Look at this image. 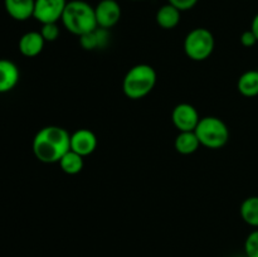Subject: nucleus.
<instances>
[{
    "instance_id": "1",
    "label": "nucleus",
    "mask_w": 258,
    "mask_h": 257,
    "mask_svg": "<svg viewBox=\"0 0 258 257\" xmlns=\"http://www.w3.org/2000/svg\"><path fill=\"white\" fill-rule=\"evenodd\" d=\"M32 149L35 158L42 163H59L62 156L71 150V135L60 126H45L35 134Z\"/></svg>"
},
{
    "instance_id": "2",
    "label": "nucleus",
    "mask_w": 258,
    "mask_h": 257,
    "mask_svg": "<svg viewBox=\"0 0 258 257\" xmlns=\"http://www.w3.org/2000/svg\"><path fill=\"white\" fill-rule=\"evenodd\" d=\"M60 22L68 32L77 37L92 32L98 27L95 8L83 0L68 2Z\"/></svg>"
},
{
    "instance_id": "3",
    "label": "nucleus",
    "mask_w": 258,
    "mask_h": 257,
    "mask_svg": "<svg viewBox=\"0 0 258 257\" xmlns=\"http://www.w3.org/2000/svg\"><path fill=\"white\" fill-rule=\"evenodd\" d=\"M156 80L155 70L150 65L140 63L127 71L122 81V91L130 100H141L154 90Z\"/></svg>"
},
{
    "instance_id": "4",
    "label": "nucleus",
    "mask_w": 258,
    "mask_h": 257,
    "mask_svg": "<svg viewBox=\"0 0 258 257\" xmlns=\"http://www.w3.org/2000/svg\"><path fill=\"white\" fill-rule=\"evenodd\" d=\"M194 133L198 136L202 146L214 150L223 148L229 139V130L226 122L216 116L202 117Z\"/></svg>"
},
{
    "instance_id": "5",
    "label": "nucleus",
    "mask_w": 258,
    "mask_h": 257,
    "mask_svg": "<svg viewBox=\"0 0 258 257\" xmlns=\"http://www.w3.org/2000/svg\"><path fill=\"white\" fill-rule=\"evenodd\" d=\"M216 45L213 33L207 28H194L184 39V52L191 60L202 62L212 55Z\"/></svg>"
},
{
    "instance_id": "6",
    "label": "nucleus",
    "mask_w": 258,
    "mask_h": 257,
    "mask_svg": "<svg viewBox=\"0 0 258 257\" xmlns=\"http://www.w3.org/2000/svg\"><path fill=\"white\" fill-rule=\"evenodd\" d=\"M67 0H35L33 18L42 24L57 23L62 19Z\"/></svg>"
},
{
    "instance_id": "7",
    "label": "nucleus",
    "mask_w": 258,
    "mask_h": 257,
    "mask_svg": "<svg viewBox=\"0 0 258 257\" xmlns=\"http://www.w3.org/2000/svg\"><path fill=\"white\" fill-rule=\"evenodd\" d=\"M201 118L197 108L190 103H179L173 108V112H171V121L179 130V133L180 131H194Z\"/></svg>"
},
{
    "instance_id": "8",
    "label": "nucleus",
    "mask_w": 258,
    "mask_h": 257,
    "mask_svg": "<svg viewBox=\"0 0 258 257\" xmlns=\"http://www.w3.org/2000/svg\"><path fill=\"white\" fill-rule=\"evenodd\" d=\"M96 20L100 28L110 29L121 19V7L116 0H101L95 7Z\"/></svg>"
},
{
    "instance_id": "9",
    "label": "nucleus",
    "mask_w": 258,
    "mask_h": 257,
    "mask_svg": "<svg viewBox=\"0 0 258 257\" xmlns=\"http://www.w3.org/2000/svg\"><path fill=\"white\" fill-rule=\"evenodd\" d=\"M97 148V136L90 128H78L71 134V150L80 154L81 156H88Z\"/></svg>"
},
{
    "instance_id": "10",
    "label": "nucleus",
    "mask_w": 258,
    "mask_h": 257,
    "mask_svg": "<svg viewBox=\"0 0 258 257\" xmlns=\"http://www.w3.org/2000/svg\"><path fill=\"white\" fill-rule=\"evenodd\" d=\"M20 72L13 60L0 58V93L10 92L19 82Z\"/></svg>"
},
{
    "instance_id": "11",
    "label": "nucleus",
    "mask_w": 258,
    "mask_h": 257,
    "mask_svg": "<svg viewBox=\"0 0 258 257\" xmlns=\"http://www.w3.org/2000/svg\"><path fill=\"white\" fill-rule=\"evenodd\" d=\"M44 44L45 40L42 37V34H40V32H34L33 30V32H27L20 37L18 48H19V52L23 55L33 58L42 53Z\"/></svg>"
},
{
    "instance_id": "12",
    "label": "nucleus",
    "mask_w": 258,
    "mask_h": 257,
    "mask_svg": "<svg viewBox=\"0 0 258 257\" xmlns=\"http://www.w3.org/2000/svg\"><path fill=\"white\" fill-rule=\"evenodd\" d=\"M35 0H4V7L10 18L24 22L34 14Z\"/></svg>"
},
{
    "instance_id": "13",
    "label": "nucleus",
    "mask_w": 258,
    "mask_h": 257,
    "mask_svg": "<svg viewBox=\"0 0 258 257\" xmlns=\"http://www.w3.org/2000/svg\"><path fill=\"white\" fill-rule=\"evenodd\" d=\"M110 40L108 29L97 27L95 30L80 37V44L86 50H95L98 48H105Z\"/></svg>"
},
{
    "instance_id": "14",
    "label": "nucleus",
    "mask_w": 258,
    "mask_h": 257,
    "mask_svg": "<svg viewBox=\"0 0 258 257\" xmlns=\"http://www.w3.org/2000/svg\"><path fill=\"white\" fill-rule=\"evenodd\" d=\"M156 23L160 28L165 30L174 29L175 27H178V24L180 23L181 19V12L171 4H165L160 8V9L156 12L155 15Z\"/></svg>"
},
{
    "instance_id": "15",
    "label": "nucleus",
    "mask_w": 258,
    "mask_h": 257,
    "mask_svg": "<svg viewBox=\"0 0 258 257\" xmlns=\"http://www.w3.org/2000/svg\"><path fill=\"white\" fill-rule=\"evenodd\" d=\"M174 146H175V150L181 155H190L198 150L201 143L194 131H180L175 138Z\"/></svg>"
},
{
    "instance_id": "16",
    "label": "nucleus",
    "mask_w": 258,
    "mask_h": 257,
    "mask_svg": "<svg viewBox=\"0 0 258 257\" xmlns=\"http://www.w3.org/2000/svg\"><path fill=\"white\" fill-rule=\"evenodd\" d=\"M237 88L244 97L258 96V71L251 70L241 75L237 82Z\"/></svg>"
},
{
    "instance_id": "17",
    "label": "nucleus",
    "mask_w": 258,
    "mask_h": 257,
    "mask_svg": "<svg viewBox=\"0 0 258 257\" xmlns=\"http://www.w3.org/2000/svg\"><path fill=\"white\" fill-rule=\"evenodd\" d=\"M58 164L63 173L68 174V175H76L83 169L85 161H83V156H81L80 154L75 153L73 150H68Z\"/></svg>"
},
{
    "instance_id": "18",
    "label": "nucleus",
    "mask_w": 258,
    "mask_h": 257,
    "mask_svg": "<svg viewBox=\"0 0 258 257\" xmlns=\"http://www.w3.org/2000/svg\"><path fill=\"white\" fill-rule=\"evenodd\" d=\"M239 213L248 226L258 228V197L253 196L244 199L239 208Z\"/></svg>"
},
{
    "instance_id": "19",
    "label": "nucleus",
    "mask_w": 258,
    "mask_h": 257,
    "mask_svg": "<svg viewBox=\"0 0 258 257\" xmlns=\"http://www.w3.org/2000/svg\"><path fill=\"white\" fill-rule=\"evenodd\" d=\"M244 254L247 257H258V228L247 236L244 241Z\"/></svg>"
},
{
    "instance_id": "20",
    "label": "nucleus",
    "mask_w": 258,
    "mask_h": 257,
    "mask_svg": "<svg viewBox=\"0 0 258 257\" xmlns=\"http://www.w3.org/2000/svg\"><path fill=\"white\" fill-rule=\"evenodd\" d=\"M40 34L44 38L45 42H54L58 39L60 34L59 27H58L57 23H47V24H42L40 28Z\"/></svg>"
},
{
    "instance_id": "21",
    "label": "nucleus",
    "mask_w": 258,
    "mask_h": 257,
    "mask_svg": "<svg viewBox=\"0 0 258 257\" xmlns=\"http://www.w3.org/2000/svg\"><path fill=\"white\" fill-rule=\"evenodd\" d=\"M199 0H168L169 4L174 5L175 8H178L180 12H186V10H190L198 4Z\"/></svg>"
},
{
    "instance_id": "22",
    "label": "nucleus",
    "mask_w": 258,
    "mask_h": 257,
    "mask_svg": "<svg viewBox=\"0 0 258 257\" xmlns=\"http://www.w3.org/2000/svg\"><path fill=\"white\" fill-rule=\"evenodd\" d=\"M239 40H241V44L243 45V47H246V48L253 47V45L258 42L256 35L253 34V32H252L251 29L246 30V32L242 33Z\"/></svg>"
},
{
    "instance_id": "23",
    "label": "nucleus",
    "mask_w": 258,
    "mask_h": 257,
    "mask_svg": "<svg viewBox=\"0 0 258 257\" xmlns=\"http://www.w3.org/2000/svg\"><path fill=\"white\" fill-rule=\"evenodd\" d=\"M251 30L253 32V34L256 35L257 40H258V13L256 15H254V18L252 19V23H251Z\"/></svg>"
},
{
    "instance_id": "24",
    "label": "nucleus",
    "mask_w": 258,
    "mask_h": 257,
    "mask_svg": "<svg viewBox=\"0 0 258 257\" xmlns=\"http://www.w3.org/2000/svg\"><path fill=\"white\" fill-rule=\"evenodd\" d=\"M239 257H247V256H246V254H244V256H239Z\"/></svg>"
},
{
    "instance_id": "25",
    "label": "nucleus",
    "mask_w": 258,
    "mask_h": 257,
    "mask_svg": "<svg viewBox=\"0 0 258 257\" xmlns=\"http://www.w3.org/2000/svg\"><path fill=\"white\" fill-rule=\"evenodd\" d=\"M133 2H139V0H133Z\"/></svg>"
}]
</instances>
